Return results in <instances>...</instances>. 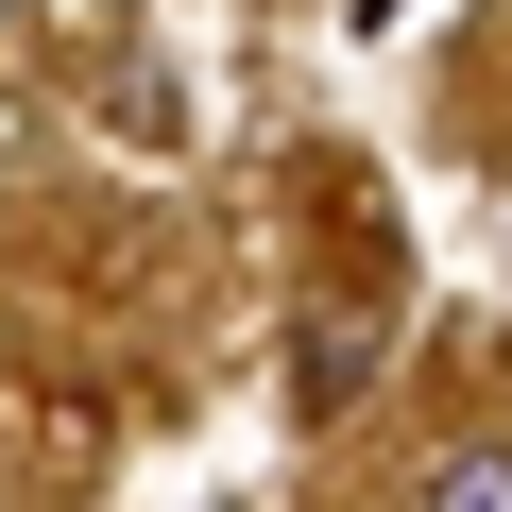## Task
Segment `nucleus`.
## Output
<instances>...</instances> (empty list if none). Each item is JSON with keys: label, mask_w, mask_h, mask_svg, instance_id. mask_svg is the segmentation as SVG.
<instances>
[{"label": "nucleus", "mask_w": 512, "mask_h": 512, "mask_svg": "<svg viewBox=\"0 0 512 512\" xmlns=\"http://www.w3.org/2000/svg\"><path fill=\"white\" fill-rule=\"evenodd\" d=\"M410 512H512V444H444Z\"/></svg>", "instance_id": "nucleus-1"}]
</instances>
